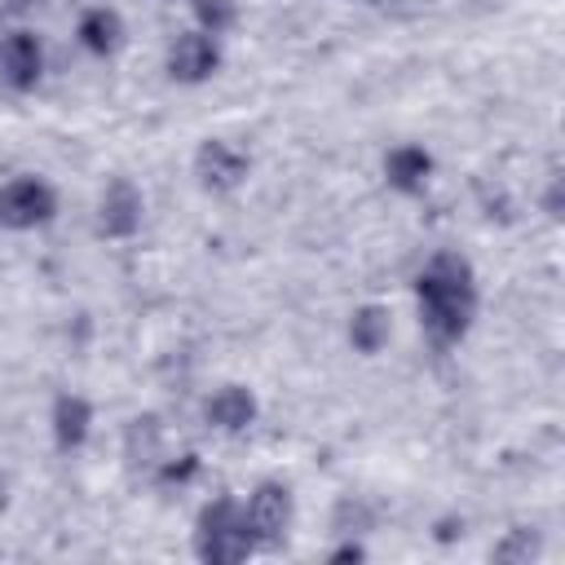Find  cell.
<instances>
[{
    "label": "cell",
    "instance_id": "e0dca14e",
    "mask_svg": "<svg viewBox=\"0 0 565 565\" xmlns=\"http://www.w3.org/2000/svg\"><path fill=\"white\" fill-rule=\"evenodd\" d=\"M190 18L199 31L225 40L238 26V0H190Z\"/></svg>",
    "mask_w": 565,
    "mask_h": 565
},
{
    "label": "cell",
    "instance_id": "4fadbf2b",
    "mask_svg": "<svg viewBox=\"0 0 565 565\" xmlns=\"http://www.w3.org/2000/svg\"><path fill=\"white\" fill-rule=\"evenodd\" d=\"M168 455V433H163V419L159 415H132L124 424V463L132 472H150L159 459Z\"/></svg>",
    "mask_w": 565,
    "mask_h": 565
},
{
    "label": "cell",
    "instance_id": "44dd1931",
    "mask_svg": "<svg viewBox=\"0 0 565 565\" xmlns=\"http://www.w3.org/2000/svg\"><path fill=\"white\" fill-rule=\"evenodd\" d=\"M358 4H380V0H358Z\"/></svg>",
    "mask_w": 565,
    "mask_h": 565
},
{
    "label": "cell",
    "instance_id": "3957f363",
    "mask_svg": "<svg viewBox=\"0 0 565 565\" xmlns=\"http://www.w3.org/2000/svg\"><path fill=\"white\" fill-rule=\"evenodd\" d=\"M57 221V190L40 172H18L0 185V230L31 234Z\"/></svg>",
    "mask_w": 565,
    "mask_h": 565
},
{
    "label": "cell",
    "instance_id": "ffe728a7",
    "mask_svg": "<svg viewBox=\"0 0 565 565\" xmlns=\"http://www.w3.org/2000/svg\"><path fill=\"white\" fill-rule=\"evenodd\" d=\"M463 534V521L459 516H441L437 521V539H459Z\"/></svg>",
    "mask_w": 565,
    "mask_h": 565
},
{
    "label": "cell",
    "instance_id": "9a60e30c",
    "mask_svg": "<svg viewBox=\"0 0 565 565\" xmlns=\"http://www.w3.org/2000/svg\"><path fill=\"white\" fill-rule=\"evenodd\" d=\"M199 472H203V455H199V450L163 455V459L150 468V477H154V486H159V490H185V486H194V481H199Z\"/></svg>",
    "mask_w": 565,
    "mask_h": 565
},
{
    "label": "cell",
    "instance_id": "2e32d148",
    "mask_svg": "<svg viewBox=\"0 0 565 565\" xmlns=\"http://www.w3.org/2000/svg\"><path fill=\"white\" fill-rule=\"evenodd\" d=\"M543 552V534L534 530V525H516V530H508L499 543H494V561L499 565H530L534 556Z\"/></svg>",
    "mask_w": 565,
    "mask_h": 565
},
{
    "label": "cell",
    "instance_id": "5b68a950",
    "mask_svg": "<svg viewBox=\"0 0 565 565\" xmlns=\"http://www.w3.org/2000/svg\"><path fill=\"white\" fill-rule=\"evenodd\" d=\"M190 168H194L199 190H203V194H216V199H221V194H234V190L252 177L247 150H238V146L225 141V137H203V141L194 146Z\"/></svg>",
    "mask_w": 565,
    "mask_h": 565
},
{
    "label": "cell",
    "instance_id": "6da1fadb",
    "mask_svg": "<svg viewBox=\"0 0 565 565\" xmlns=\"http://www.w3.org/2000/svg\"><path fill=\"white\" fill-rule=\"evenodd\" d=\"M411 287H415L419 331L433 344V353L459 349L477 322V269H472V260L459 247H441L419 265Z\"/></svg>",
    "mask_w": 565,
    "mask_h": 565
},
{
    "label": "cell",
    "instance_id": "277c9868",
    "mask_svg": "<svg viewBox=\"0 0 565 565\" xmlns=\"http://www.w3.org/2000/svg\"><path fill=\"white\" fill-rule=\"evenodd\" d=\"M296 521V494L282 481H260L247 499H243V530L252 539L256 552H274L287 543Z\"/></svg>",
    "mask_w": 565,
    "mask_h": 565
},
{
    "label": "cell",
    "instance_id": "ac0fdd59",
    "mask_svg": "<svg viewBox=\"0 0 565 565\" xmlns=\"http://www.w3.org/2000/svg\"><path fill=\"white\" fill-rule=\"evenodd\" d=\"M362 556H366V547H362L358 539H344L340 547H331V552H327V561H331V565H344V561H362Z\"/></svg>",
    "mask_w": 565,
    "mask_h": 565
},
{
    "label": "cell",
    "instance_id": "8992f818",
    "mask_svg": "<svg viewBox=\"0 0 565 565\" xmlns=\"http://www.w3.org/2000/svg\"><path fill=\"white\" fill-rule=\"evenodd\" d=\"M221 62H225L221 40L207 35V31H199V26L181 31V35L168 44V53H163V71H168V79H172V84H185V88L207 84V79L221 71Z\"/></svg>",
    "mask_w": 565,
    "mask_h": 565
},
{
    "label": "cell",
    "instance_id": "7a4b0ae2",
    "mask_svg": "<svg viewBox=\"0 0 565 565\" xmlns=\"http://www.w3.org/2000/svg\"><path fill=\"white\" fill-rule=\"evenodd\" d=\"M190 547L203 565H238L247 561L256 547L243 530V499L234 494H216L199 508L194 516V534H190Z\"/></svg>",
    "mask_w": 565,
    "mask_h": 565
},
{
    "label": "cell",
    "instance_id": "5bb4252c",
    "mask_svg": "<svg viewBox=\"0 0 565 565\" xmlns=\"http://www.w3.org/2000/svg\"><path fill=\"white\" fill-rule=\"evenodd\" d=\"M388 340H393V313H388V305L366 300V305H358L349 313V344H353V353L375 358V353L388 349Z\"/></svg>",
    "mask_w": 565,
    "mask_h": 565
},
{
    "label": "cell",
    "instance_id": "7c38bea8",
    "mask_svg": "<svg viewBox=\"0 0 565 565\" xmlns=\"http://www.w3.org/2000/svg\"><path fill=\"white\" fill-rule=\"evenodd\" d=\"M256 415H260V402L247 384H221L203 402V419L216 433H247L256 424Z\"/></svg>",
    "mask_w": 565,
    "mask_h": 565
},
{
    "label": "cell",
    "instance_id": "8fae6325",
    "mask_svg": "<svg viewBox=\"0 0 565 565\" xmlns=\"http://www.w3.org/2000/svg\"><path fill=\"white\" fill-rule=\"evenodd\" d=\"M93 402L84 393H57L53 406H49V433H53V446L57 455H75L84 450V441L93 437Z\"/></svg>",
    "mask_w": 565,
    "mask_h": 565
},
{
    "label": "cell",
    "instance_id": "9c48e42d",
    "mask_svg": "<svg viewBox=\"0 0 565 565\" xmlns=\"http://www.w3.org/2000/svg\"><path fill=\"white\" fill-rule=\"evenodd\" d=\"M75 44H79L88 57H97V62L119 57L124 44H128V22H124V13H119L115 4H88V9L79 13V22H75Z\"/></svg>",
    "mask_w": 565,
    "mask_h": 565
},
{
    "label": "cell",
    "instance_id": "52a82bcc",
    "mask_svg": "<svg viewBox=\"0 0 565 565\" xmlns=\"http://www.w3.org/2000/svg\"><path fill=\"white\" fill-rule=\"evenodd\" d=\"M146 225V194L132 177H110L102 185V199H97V234L102 238H137Z\"/></svg>",
    "mask_w": 565,
    "mask_h": 565
},
{
    "label": "cell",
    "instance_id": "d6986e66",
    "mask_svg": "<svg viewBox=\"0 0 565 565\" xmlns=\"http://www.w3.org/2000/svg\"><path fill=\"white\" fill-rule=\"evenodd\" d=\"M543 207H547V216H561V177H552V185H547V199H543Z\"/></svg>",
    "mask_w": 565,
    "mask_h": 565
},
{
    "label": "cell",
    "instance_id": "30bf717a",
    "mask_svg": "<svg viewBox=\"0 0 565 565\" xmlns=\"http://www.w3.org/2000/svg\"><path fill=\"white\" fill-rule=\"evenodd\" d=\"M433 172H437V159H433V150L419 146V141H397V146L384 154V181H388V190H397L402 199L428 194Z\"/></svg>",
    "mask_w": 565,
    "mask_h": 565
},
{
    "label": "cell",
    "instance_id": "ba28073f",
    "mask_svg": "<svg viewBox=\"0 0 565 565\" xmlns=\"http://www.w3.org/2000/svg\"><path fill=\"white\" fill-rule=\"evenodd\" d=\"M44 79V40L31 26L0 31V84L9 93H35Z\"/></svg>",
    "mask_w": 565,
    "mask_h": 565
}]
</instances>
